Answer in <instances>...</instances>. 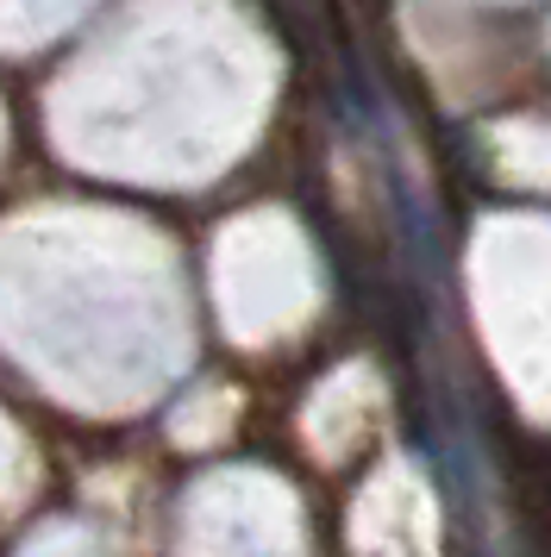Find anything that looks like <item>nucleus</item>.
<instances>
[{"label":"nucleus","mask_w":551,"mask_h":557,"mask_svg":"<svg viewBox=\"0 0 551 557\" xmlns=\"http://www.w3.org/2000/svg\"><path fill=\"white\" fill-rule=\"evenodd\" d=\"M476 288L501 382L532 420H551V226H489Z\"/></svg>","instance_id":"f257e3e1"},{"label":"nucleus","mask_w":551,"mask_h":557,"mask_svg":"<svg viewBox=\"0 0 551 557\" xmlns=\"http://www.w3.org/2000/svg\"><path fill=\"white\" fill-rule=\"evenodd\" d=\"M182 557H307L301 507L264 470H220L182 507Z\"/></svg>","instance_id":"f03ea898"},{"label":"nucleus","mask_w":551,"mask_h":557,"mask_svg":"<svg viewBox=\"0 0 551 557\" xmlns=\"http://www.w3.org/2000/svg\"><path fill=\"white\" fill-rule=\"evenodd\" d=\"M351 557H439V495L414 457H382L351 502Z\"/></svg>","instance_id":"7ed1b4c3"},{"label":"nucleus","mask_w":551,"mask_h":557,"mask_svg":"<svg viewBox=\"0 0 551 557\" xmlns=\"http://www.w3.org/2000/svg\"><path fill=\"white\" fill-rule=\"evenodd\" d=\"M376 401H382V388H376V376L364 370V363H351V370H339V376H326L320 395H314L307 413H301V432H307L314 457H320V463H339V457L370 432Z\"/></svg>","instance_id":"20e7f679"},{"label":"nucleus","mask_w":551,"mask_h":557,"mask_svg":"<svg viewBox=\"0 0 551 557\" xmlns=\"http://www.w3.org/2000/svg\"><path fill=\"white\" fill-rule=\"evenodd\" d=\"M225 426H232V395H200L195 413L175 420V438H182V445H213Z\"/></svg>","instance_id":"39448f33"},{"label":"nucleus","mask_w":551,"mask_h":557,"mask_svg":"<svg viewBox=\"0 0 551 557\" xmlns=\"http://www.w3.org/2000/svg\"><path fill=\"white\" fill-rule=\"evenodd\" d=\"M25 557H107V552H100L95 532H82V527H50L45 539H32V545H25Z\"/></svg>","instance_id":"423d86ee"},{"label":"nucleus","mask_w":551,"mask_h":557,"mask_svg":"<svg viewBox=\"0 0 551 557\" xmlns=\"http://www.w3.org/2000/svg\"><path fill=\"white\" fill-rule=\"evenodd\" d=\"M13 482H20V438H7V426H0V507H7Z\"/></svg>","instance_id":"0eeeda50"}]
</instances>
